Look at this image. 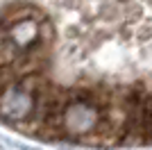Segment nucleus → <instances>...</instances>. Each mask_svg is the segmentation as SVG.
<instances>
[{
	"mask_svg": "<svg viewBox=\"0 0 152 150\" xmlns=\"http://www.w3.org/2000/svg\"><path fill=\"white\" fill-rule=\"evenodd\" d=\"M150 34L152 0H0V121L43 141L148 143Z\"/></svg>",
	"mask_w": 152,
	"mask_h": 150,
	"instance_id": "f257e3e1",
	"label": "nucleus"
}]
</instances>
